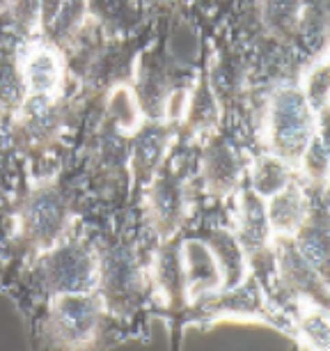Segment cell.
<instances>
[{"instance_id": "obj_1", "label": "cell", "mask_w": 330, "mask_h": 351, "mask_svg": "<svg viewBox=\"0 0 330 351\" xmlns=\"http://www.w3.org/2000/svg\"><path fill=\"white\" fill-rule=\"evenodd\" d=\"M314 127V112L301 90L285 88L273 97L268 112V136L273 149L282 158L301 156L312 141Z\"/></svg>"}, {"instance_id": "obj_2", "label": "cell", "mask_w": 330, "mask_h": 351, "mask_svg": "<svg viewBox=\"0 0 330 351\" xmlns=\"http://www.w3.org/2000/svg\"><path fill=\"white\" fill-rule=\"evenodd\" d=\"M99 303L83 291H58L51 306V330L62 344L81 347L94 337Z\"/></svg>"}, {"instance_id": "obj_3", "label": "cell", "mask_w": 330, "mask_h": 351, "mask_svg": "<svg viewBox=\"0 0 330 351\" xmlns=\"http://www.w3.org/2000/svg\"><path fill=\"white\" fill-rule=\"evenodd\" d=\"M94 276L97 262L83 246H62L46 262V280L55 291H85Z\"/></svg>"}, {"instance_id": "obj_4", "label": "cell", "mask_w": 330, "mask_h": 351, "mask_svg": "<svg viewBox=\"0 0 330 351\" xmlns=\"http://www.w3.org/2000/svg\"><path fill=\"white\" fill-rule=\"evenodd\" d=\"M183 294L190 301L214 294L223 287V271L216 255L202 241H186L181 248Z\"/></svg>"}, {"instance_id": "obj_5", "label": "cell", "mask_w": 330, "mask_h": 351, "mask_svg": "<svg viewBox=\"0 0 330 351\" xmlns=\"http://www.w3.org/2000/svg\"><path fill=\"white\" fill-rule=\"evenodd\" d=\"M101 282L105 299L115 308H127L140 294V271L134 253L127 248L110 250L101 267Z\"/></svg>"}, {"instance_id": "obj_6", "label": "cell", "mask_w": 330, "mask_h": 351, "mask_svg": "<svg viewBox=\"0 0 330 351\" xmlns=\"http://www.w3.org/2000/svg\"><path fill=\"white\" fill-rule=\"evenodd\" d=\"M67 221V209L60 197L51 191H42L23 209V230L37 246H49L60 237Z\"/></svg>"}, {"instance_id": "obj_7", "label": "cell", "mask_w": 330, "mask_h": 351, "mask_svg": "<svg viewBox=\"0 0 330 351\" xmlns=\"http://www.w3.org/2000/svg\"><path fill=\"white\" fill-rule=\"evenodd\" d=\"M60 56L46 44L28 46L21 56V78L30 95L49 99L60 88Z\"/></svg>"}, {"instance_id": "obj_8", "label": "cell", "mask_w": 330, "mask_h": 351, "mask_svg": "<svg viewBox=\"0 0 330 351\" xmlns=\"http://www.w3.org/2000/svg\"><path fill=\"white\" fill-rule=\"evenodd\" d=\"M183 211H186V204H183L179 182L170 180V177L158 180L149 193V216L154 228L163 237H170L181 225Z\"/></svg>"}, {"instance_id": "obj_9", "label": "cell", "mask_w": 330, "mask_h": 351, "mask_svg": "<svg viewBox=\"0 0 330 351\" xmlns=\"http://www.w3.org/2000/svg\"><path fill=\"white\" fill-rule=\"evenodd\" d=\"M278 267H280L282 278H285L294 289L303 291L305 296L319 294V289L323 287V280H326V278H321L319 271L301 255V250L296 248V241H292L289 237L282 239L278 248Z\"/></svg>"}, {"instance_id": "obj_10", "label": "cell", "mask_w": 330, "mask_h": 351, "mask_svg": "<svg viewBox=\"0 0 330 351\" xmlns=\"http://www.w3.org/2000/svg\"><path fill=\"white\" fill-rule=\"evenodd\" d=\"M266 218H268L270 228L275 232H280L282 237L296 234V230H299L303 221H305V202H303V193L294 186V184H287L282 191H278L275 195H270Z\"/></svg>"}, {"instance_id": "obj_11", "label": "cell", "mask_w": 330, "mask_h": 351, "mask_svg": "<svg viewBox=\"0 0 330 351\" xmlns=\"http://www.w3.org/2000/svg\"><path fill=\"white\" fill-rule=\"evenodd\" d=\"M268 218L266 209L259 202V197L253 193L243 195V204L239 207V243L243 248H259L268 237Z\"/></svg>"}, {"instance_id": "obj_12", "label": "cell", "mask_w": 330, "mask_h": 351, "mask_svg": "<svg viewBox=\"0 0 330 351\" xmlns=\"http://www.w3.org/2000/svg\"><path fill=\"white\" fill-rule=\"evenodd\" d=\"M299 234V243L296 248L301 250V255L319 271L321 278H326L328 271V232L323 221H303V225L296 230Z\"/></svg>"}, {"instance_id": "obj_13", "label": "cell", "mask_w": 330, "mask_h": 351, "mask_svg": "<svg viewBox=\"0 0 330 351\" xmlns=\"http://www.w3.org/2000/svg\"><path fill=\"white\" fill-rule=\"evenodd\" d=\"M241 175V168L236 163L234 154L227 147L218 145V147H211L207 154V163H204V177H207V184L211 191L216 193H227L229 189L236 186Z\"/></svg>"}, {"instance_id": "obj_14", "label": "cell", "mask_w": 330, "mask_h": 351, "mask_svg": "<svg viewBox=\"0 0 330 351\" xmlns=\"http://www.w3.org/2000/svg\"><path fill=\"white\" fill-rule=\"evenodd\" d=\"M289 184V170L278 156H264L255 165V191L259 197H270Z\"/></svg>"}, {"instance_id": "obj_15", "label": "cell", "mask_w": 330, "mask_h": 351, "mask_svg": "<svg viewBox=\"0 0 330 351\" xmlns=\"http://www.w3.org/2000/svg\"><path fill=\"white\" fill-rule=\"evenodd\" d=\"M299 333L303 340H307L312 347H328V317L326 310L316 306H303L299 315Z\"/></svg>"}, {"instance_id": "obj_16", "label": "cell", "mask_w": 330, "mask_h": 351, "mask_svg": "<svg viewBox=\"0 0 330 351\" xmlns=\"http://www.w3.org/2000/svg\"><path fill=\"white\" fill-rule=\"evenodd\" d=\"M156 280L165 289L168 296H179L183 291V276H181V257L175 250L165 248L158 255V267H156Z\"/></svg>"}, {"instance_id": "obj_17", "label": "cell", "mask_w": 330, "mask_h": 351, "mask_svg": "<svg viewBox=\"0 0 330 351\" xmlns=\"http://www.w3.org/2000/svg\"><path fill=\"white\" fill-rule=\"evenodd\" d=\"M303 172L309 177L312 182H323L328 172V152L321 138L312 136V141L307 143V147L303 149Z\"/></svg>"}, {"instance_id": "obj_18", "label": "cell", "mask_w": 330, "mask_h": 351, "mask_svg": "<svg viewBox=\"0 0 330 351\" xmlns=\"http://www.w3.org/2000/svg\"><path fill=\"white\" fill-rule=\"evenodd\" d=\"M305 99L312 110H319L328 101V64L326 60L316 62L305 78Z\"/></svg>"}, {"instance_id": "obj_19", "label": "cell", "mask_w": 330, "mask_h": 351, "mask_svg": "<svg viewBox=\"0 0 330 351\" xmlns=\"http://www.w3.org/2000/svg\"><path fill=\"white\" fill-rule=\"evenodd\" d=\"M161 156V136L158 134H149V136H142L138 141V147L134 152V161H136V168L140 175H147V172L154 170V165Z\"/></svg>"}, {"instance_id": "obj_20", "label": "cell", "mask_w": 330, "mask_h": 351, "mask_svg": "<svg viewBox=\"0 0 330 351\" xmlns=\"http://www.w3.org/2000/svg\"><path fill=\"white\" fill-rule=\"evenodd\" d=\"M294 12H296L294 0H268V5H266L268 23L278 25V28H285V25L292 23Z\"/></svg>"}]
</instances>
